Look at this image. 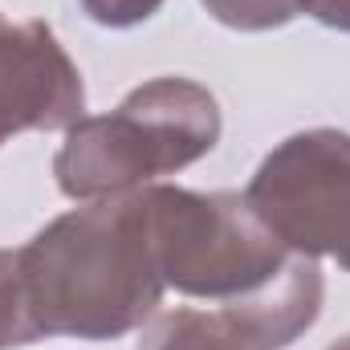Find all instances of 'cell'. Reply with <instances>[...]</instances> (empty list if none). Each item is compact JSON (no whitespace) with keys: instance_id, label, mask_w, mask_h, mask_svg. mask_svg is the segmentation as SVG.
<instances>
[{"instance_id":"obj_9","label":"cell","mask_w":350,"mask_h":350,"mask_svg":"<svg viewBox=\"0 0 350 350\" xmlns=\"http://www.w3.org/2000/svg\"><path fill=\"white\" fill-rule=\"evenodd\" d=\"M82 8L90 12V21L106 25V29H135L143 21H151L163 0H82Z\"/></svg>"},{"instance_id":"obj_2","label":"cell","mask_w":350,"mask_h":350,"mask_svg":"<svg viewBox=\"0 0 350 350\" xmlns=\"http://www.w3.org/2000/svg\"><path fill=\"white\" fill-rule=\"evenodd\" d=\"M220 143V106L191 78H151L110 114H86L53 159L70 200H114L191 167Z\"/></svg>"},{"instance_id":"obj_11","label":"cell","mask_w":350,"mask_h":350,"mask_svg":"<svg viewBox=\"0 0 350 350\" xmlns=\"http://www.w3.org/2000/svg\"><path fill=\"white\" fill-rule=\"evenodd\" d=\"M326 350H350V334H347V338H338L334 347H326Z\"/></svg>"},{"instance_id":"obj_10","label":"cell","mask_w":350,"mask_h":350,"mask_svg":"<svg viewBox=\"0 0 350 350\" xmlns=\"http://www.w3.org/2000/svg\"><path fill=\"white\" fill-rule=\"evenodd\" d=\"M306 12L314 21H322L326 29L350 33V0H306Z\"/></svg>"},{"instance_id":"obj_3","label":"cell","mask_w":350,"mask_h":350,"mask_svg":"<svg viewBox=\"0 0 350 350\" xmlns=\"http://www.w3.org/2000/svg\"><path fill=\"white\" fill-rule=\"evenodd\" d=\"M135 196L163 281L187 297H249L293 257L249 208L245 191H187L151 183Z\"/></svg>"},{"instance_id":"obj_8","label":"cell","mask_w":350,"mask_h":350,"mask_svg":"<svg viewBox=\"0 0 350 350\" xmlns=\"http://www.w3.org/2000/svg\"><path fill=\"white\" fill-rule=\"evenodd\" d=\"M212 21L241 29V33H269L289 25L306 12V0H200Z\"/></svg>"},{"instance_id":"obj_4","label":"cell","mask_w":350,"mask_h":350,"mask_svg":"<svg viewBox=\"0 0 350 350\" xmlns=\"http://www.w3.org/2000/svg\"><path fill=\"white\" fill-rule=\"evenodd\" d=\"M261 224L297 257H330L350 273V135L297 131L277 143L245 187Z\"/></svg>"},{"instance_id":"obj_7","label":"cell","mask_w":350,"mask_h":350,"mask_svg":"<svg viewBox=\"0 0 350 350\" xmlns=\"http://www.w3.org/2000/svg\"><path fill=\"white\" fill-rule=\"evenodd\" d=\"M37 338H41V330H37L29 297H25L21 257H16V249H0V350L29 347Z\"/></svg>"},{"instance_id":"obj_6","label":"cell","mask_w":350,"mask_h":350,"mask_svg":"<svg viewBox=\"0 0 350 350\" xmlns=\"http://www.w3.org/2000/svg\"><path fill=\"white\" fill-rule=\"evenodd\" d=\"M135 350H257V342L220 306L216 314H208V310L155 314Z\"/></svg>"},{"instance_id":"obj_1","label":"cell","mask_w":350,"mask_h":350,"mask_svg":"<svg viewBox=\"0 0 350 350\" xmlns=\"http://www.w3.org/2000/svg\"><path fill=\"white\" fill-rule=\"evenodd\" d=\"M16 257L41 338H122L155 318L167 289L135 191L57 216Z\"/></svg>"},{"instance_id":"obj_5","label":"cell","mask_w":350,"mask_h":350,"mask_svg":"<svg viewBox=\"0 0 350 350\" xmlns=\"http://www.w3.org/2000/svg\"><path fill=\"white\" fill-rule=\"evenodd\" d=\"M86 118V86L45 21L0 12V147L25 131H70Z\"/></svg>"}]
</instances>
